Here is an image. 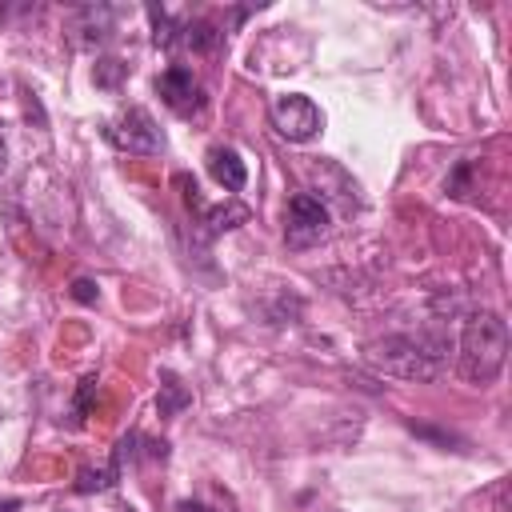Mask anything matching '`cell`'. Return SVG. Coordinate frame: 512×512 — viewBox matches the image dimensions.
Wrapping results in <instances>:
<instances>
[{
  "mask_svg": "<svg viewBox=\"0 0 512 512\" xmlns=\"http://www.w3.org/2000/svg\"><path fill=\"white\" fill-rule=\"evenodd\" d=\"M96 296H100V292H96L92 280H84V276L72 280V300H80V304H96Z\"/></svg>",
  "mask_w": 512,
  "mask_h": 512,
  "instance_id": "obj_14",
  "label": "cell"
},
{
  "mask_svg": "<svg viewBox=\"0 0 512 512\" xmlns=\"http://www.w3.org/2000/svg\"><path fill=\"white\" fill-rule=\"evenodd\" d=\"M92 392H96V376H84V380H80V396H76V408H72V416H76V420H84Z\"/></svg>",
  "mask_w": 512,
  "mask_h": 512,
  "instance_id": "obj_13",
  "label": "cell"
},
{
  "mask_svg": "<svg viewBox=\"0 0 512 512\" xmlns=\"http://www.w3.org/2000/svg\"><path fill=\"white\" fill-rule=\"evenodd\" d=\"M204 164H208V176H212L224 192H240V188L248 184V168H244L240 152L228 148V144H212L208 156H204Z\"/></svg>",
  "mask_w": 512,
  "mask_h": 512,
  "instance_id": "obj_7",
  "label": "cell"
},
{
  "mask_svg": "<svg viewBox=\"0 0 512 512\" xmlns=\"http://www.w3.org/2000/svg\"><path fill=\"white\" fill-rule=\"evenodd\" d=\"M448 336L440 328H424V332H400V336H384L376 344H368V364L376 372L400 376V380H436L448 368Z\"/></svg>",
  "mask_w": 512,
  "mask_h": 512,
  "instance_id": "obj_1",
  "label": "cell"
},
{
  "mask_svg": "<svg viewBox=\"0 0 512 512\" xmlns=\"http://www.w3.org/2000/svg\"><path fill=\"white\" fill-rule=\"evenodd\" d=\"M160 380H164V384H160V396H156V412H160V416H176L180 408L192 404V392L176 380V372H160Z\"/></svg>",
  "mask_w": 512,
  "mask_h": 512,
  "instance_id": "obj_10",
  "label": "cell"
},
{
  "mask_svg": "<svg viewBox=\"0 0 512 512\" xmlns=\"http://www.w3.org/2000/svg\"><path fill=\"white\" fill-rule=\"evenodd\" d=\"M112 8H104V4H88V8H80L76 16H72V32H80L76 36V44H100V40H108L112 36Z\"/></svg>",
  "mask_w": 512,
  "mask_h": 512,
  "instance_id": "obj_9",
  "label": "cell"
},
{
  "mask_svg": "<svg viewBox=\"0 0 512 512\" xmlns=\"http://www.w3.org/2000/svg\"><path fill=\"white\" fill-rule=\"evenodd\" d=\"M156 92H160V100H164L180 120H196V116H204V108H208V96H204L200 80H196L192 68H184V64H168V68L156 76Z\"/></svg>",
  "mask_w": 512,
  "mask_h": 512,
  "instance_id": "obj_6",
  "label": "cell"
},
{
  "mask_svg": "<svg viewBox=\"0 0 512 512\" xmlns=\"http://www.w3.org/2000/svg\"><path fill=\"white\" fill-rule=\"evenodd\" d=\"M104 140L128 156H156L164 152V136L156 128V120L144 112V108H128L120 112L116 120L104 124Z\"/></svg>",
  "mask_w": 512,
  "mask_h": 512,
  "instance_id": "obj_3",
  "label": "cell"
},
{
  "mask_svg": "<svg viewBox=\"0 0 512 512\" xmlns=\"http://www.w3.org/2000/svg\"><path fill=\"white\" fill-rule=\"evenodd\" d=\"M328 228H332V216H328V208H324L320 196L296 192L288 200V216H284V244L288 248H296V252L300 248H312V244H320L328 236Z\"/></svg>",
  "mask_w": 512,
  "mask_h": 512,
  "instance_id": "obj_4",
  "label": "cell"
},
{
  "mask_svg": "<svg viewBox=\"0 0 512 512\" xmlns=\"http://www.w3.org/2000/svg\"><path fill=\"white\" fill-rule=\"evenodd\" d=\"M120 480V468L108 460V468H80L76 476V492H100V488H112Z\"/></svg>",
  "mask_w": 512,
  "mask_h": 512,
  "instance_id": "obj_12",
  "label": "cell"
},
{
  "mask_svg": "<svg viewBox=\"0 0 512 512\" xmlns=\"http://www.w3.org/2000/svg\"><path fill=\"white\" fill-rule=\"evenodd\" d=\"M268 116H272V128H276L284 140H292V144H304V140H312V136L324 128L320 108H316L304 92H284V96H276L272 108H268Z\"/></svg>",
  "mask_w": 512,
  "mask_h": 512,
  "instance_id": "obj_5",
  "label": "cell"
},
{
  "mask_svg": "<svg viewBox=\"0 0 512 512\" xmlns=\"http://www.w3.org/2000/svg\"><path fill=\"white\" fill-rule=\"evenodd\" d=\"M220 44H224V32L212 20H204V16H192V20L176 24L172 48H184V52H196V56H212Z\"/></svg>",
  "mask_w": 512,
  "mask_h": 512,
  "instance_id": "obj_8",
  "label": "cell"
},
{
  "mask_svg": "<svg viewBox=\"0 0 512 512\" xmlns=\"http://www.w3.org/2000/svg\"><path fill=\"white\" fill-rule=\"evenodd\" d=\"M508 356V324L492 308H476L460 324V344H456V372L468 384H492L504 368Z\"/></svg>",
  "mask_w": 512,
  "mask_h": 512,
  "instance_id": "obj_2",
  "label": "cell"
},
{
  "mask_svg": "<svg viewBox=\"0 0 512 512\" xmlns=\"http://www.w3.org/2000/svg\"><path fill=\"white\" fill-rule=\"evenodd\" d=\"M0 512H20V500H0Z\"/></svg>",
  "mask_w": 512,
  "mask_h": 512,
  "instance_id": "obj_15",
  "label": "cell"
},
{
  "mask_svg": "<svg viewBox=\"0 0 512 512\" xmlns=\"http://www.w3.org/2000/svg\"><path fill=\"white\" fill-rule=\"evenodd\" d=\"M92 80H96V88L116 92V88L128 80V64H124L120 56H100V60H96V68H92Z\"/></svg>",
  "mask_w": 512,
  "mask_h": 512,
  "instance_id": "obj_11",
  "label": "cell"
}]
</instances>
